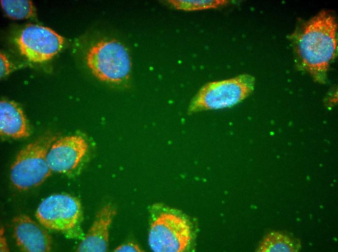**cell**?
<instances>
[{"label":"cell","instance_id":"obj_1","mask_svg":"<svg viewBox=\"0 0 338 252\" xmlns=\"http://www.w3.org/2000/svg\"><path fill=\"white\" fill-rule=\"evenodd\" d=\"M302 67L314 79L324 83L337 49V23L335 17L322 11L307 21L294 37Z\"/></svg>","mask_w":338,"mask_h":252},{"label":"cell","instance_id":"obj_2","mask_svg":"<svg viewBox=\"0 0 338 252\" xmlns=\"http://www.w3.org/2000/svg\"><path fill=\"white\" fill-rule=\"evenodd\" d=\"M148 243L155 252H183L194 238L190 220L182 211L161 203L151 206Z\"/></svg>","mask_w":338,"mask_h":252},{"label":"cell","instance_id":"obj_3","mask_svg":"<svg viewBox=\"0 0 338 252\" xmlns=\"http://www.w3.org/2000/svg\"><path fill=\"white\" fill-rule=\"evenodd\" d=\"M85 61L92 74L101 81L121 86L129 80L130 56L127 48L116 39H102L93 44Z\"/></svg>","mask_w":338,"mask_h":252},{"label":"cell","instance_id":"obj_4","mask_svg":"<svg viewBox=\"0 0 338 252\" xmlns=\"http://www.w3.org/2000/svg\"><path fill=\"white\" fill-rule=\"evenodd\" d=\"M254 84V78L248 74L207 83L192 99L188 113L231 107L250 95Z\"/></svg>","mask_w":338,"mask_h":252},{"label":"cell","instance_id":"obj_5","mask_svg":"<svg viewBox=\"0 0 338 252\" xmlns=\"http://www.w3.org/2000/svg\"><path fill=\"white\" fill-rule=\"evenodd\" d=\"M55 136L46 135L22 148L10 170V179L18 189L25 190L39 186L51 174L47 160L48 151Z\"/></svg>","mask_w":338,"mask_h":252},{"label":"cell","instance_id":"obj_6","mask_svg":"<svg viewBox=\"0 0 338 252\" xmlns=\"http://www.w3.org/2000/svg\"><path fill=\"white\" fill-rule=\"evenodd\" d=\"M82 216L79 200L70 195L57 194L45 199L35 217L45 228L71 236L78 235Z\"/></svg>","mask_w":338,"mask_h":252},{"label":"cell","instance_id":"obj_7","mask_svg":"<svg viewBox=\"0 0 338 252\" xmlns=\"http://www.w3.org/2000/svg\"><path fill=\"white\" fill-rule=\"evenodd\" d=\"M64 40L51 29L30 24L19 33L16 43L21 54L29 61L41 63L49 61L62 49Z\"/></svg>","mask_w":338,"mask_h":252},{"label":"cell","instance_id":"obj_8","mask_svg":"<svg viewBox=\"0 0 338 252\" xmlns=\"http://www.w3.org/2000/svg\"><path fill=\"white\" fill-rule=\"evenodd\" d=\"M88 144L81 136H65L55 141L47 156L51 171L65 173L74 170L88 151Z\"/></svg>","mask_w":338,"mask_h":252},{"label":"cell","instance_id":"obj_9","mask_svg":"<svg viewBox=\"0 0 338 252\" xmlns=\"http://www.w3.org/2000/svg\"><path fill=\"white\" fill-rule=\"evenodd\" d=\"M16 243L22 252H48L51 247V238L47 231L26 215L20 214L13 220Z\"/></svg>","mask_w":338,"mask_h":252},{"label":"cell","instance_id":"obj_10","mask_svg":"<svg viewBox=\"0 0 338 252\" xmlns=\"http://www.w3.org/2000/svg\"><path fill=\"white\" fill-rule=\"evenodd\" d=\"M116 213L115 208L111 204L103 206L97 213L91 226L79 245L77 251L106 252L108 247L109 228Z\"/></svg>","mask_w":338,"mask_h":252},{"label":"cell","instance_id":"obj_11","mask_svg":"<svg viewBox=\"0 0 338 252\" xmlns=\"http://www.w3.org/2000/svg\"><path fill=\"white\" fill-rule=\"evenodd\" d=\"M0 134L15 139L29 136V128L24 114L20 107L11 101L0 103Z\"/></svg>","mask_w":338,"mask_h":252},{"label":"cell","instance_id":"obj_12","mask_svg":"<svg viewBox=\"0 0 338 252\" xmlns=\"http://www.w3.org/2000/svg\"><path fill=\"white\" fill-rule=\"evenodd\" d=\"M300 240L279 232L268 233L259 243V252H298L301 249Z\"/></svg>","mask_w":338,"mask_h":252},{"label":"cell","instance_id":"obj_13","mask_svg":"<svg viewBox=\"0 0 338 252\" xmlns=\"http://www.w3.org/2000/svg\"><path fill=\"white\" fill-rule=\"evenodd\" d=\"M0 1L2 9L10 18L27 19L35 15V9L31 0H1Z\"/></svg>","mask_w":338,"mask_h":252},{"label":"cell","instance_id":"obj_14","mask_svg":"<svg viewBox=\"0 0 338 252\" xmlns=\"http://www.w3.org/2000/svg\"><path fill=\"white\" fill-rule=\"evenodd\" d=\"M168 2L178 10L194 11L216 9L224 6L229 2L226 0H171Z\"/></svg>","mask_w":338,"mask_h":252},{"label":"cell","instance_id":"obj_15","mask_svg":"<svg viewBox=\"0 0 338 252\" xmlns=\"http://www.w3.org/2000/svg\"><path fill=\"white\" fill-rule=\"evenodd\" d=\"M114 252H141L143 251L139 246L134 242H128L118 246Z\"/></svg>","mask_w":338,"mask_h":252},{"label":"cell","instance_id":"obj_16","mask_svg":"<svg viewBox=\"0 0 338 252\" xmlns=\"http://www.w3.org/2000/svg\"><path fill=\"white\" fill-rule=\"evenodd\" d=\"M0 78L8 75L11 71V66L7 57L2 53L0 54Z\"/></svg>","mask_w":338,"mask_h":252},{"label":"cell","instance_id":"obj_17","mask_svg":"<svg viewBox=\"0 0 338 252\" xmlns=\"http://www.w3.org/2000/svg\"><path fill=\"white\" fill-rule=\"evenodd\" d=\"M0 252H8L9 251L8 247L6 242V239L4 234V230L3 228L0 230Z\"/></svg>","mask_w":338,"mask_h":252}]
</instances>
